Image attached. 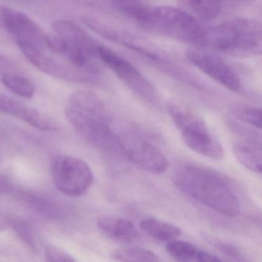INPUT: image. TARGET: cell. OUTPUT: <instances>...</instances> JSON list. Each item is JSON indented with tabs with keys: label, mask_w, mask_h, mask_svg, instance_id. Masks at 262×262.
Listing matches in <instances>:
<instances>
[{
	"label": "cell",
	"mask_w": 262,
	"mask_h": 262,
	"mask_svg": "<svg viewBox=\"0 0 262 262\" xmlns=\"http://www.w3.org/2000/svg\"><path fill=\"white\" fill-rule=\"evenodd\" d=\"M7 226H8V225H7L6 219H2V217H0V231L5 230Z\"/></svg>",
	"instance_id": "4dcf8cb0"
},
{
	"label": "cell",
	"mask_w": 262,
	"mask_h": 262,
	"mask_svg": "<svg viewBox=\"0 0 262 262\" xmlns=\"http://www.w3.org/2000/svg\"><path fill=\"white\" fill-rule=\"evenodd\" d=\"M65 114L72 126L91 146L107 152H122L112 127L111 114L96 93L86 90L72 93Z\"/></svg>",
	"instance_id": "7a4b0ae2"
},
{
	"label": "cell",
	"mask_w": 262,
	"mask_h": 262,
	"mask_svg": "<svg viewBox=\"0 0 262 262\" xmlns=\"http://www.w3.org/2000/svg\"><path fill=\"white\" fill-rule=\"evenodd\" d=\"M168 110L184 142L190 149L210 159L219 160L224 157L222 144L199 115L179 104H170Z\"/></svg>",
	"instance_id": "5b68a950"
},
{
	"label": "cell",
	"mask_w": 262,
	"mask_h": 262,
	"mask_svg": "<svg viewBox=\"0 0 262 262\" xmlns=\"http://www.w3.org/2000/svg\"><path fill=\"white\" fill-rule=\"evenodd\" d=\"M0 113L13 116L43 132H59V124L35 108L0 93Z\"/></svg>",
	"instance_id": "5bb4252c"
},
{
	"label": "cell",
	"mask_w": 262,
	"mask_h": 262,
	"mask_svg": "<svg viewBox=\"0 0 262 262\" xmlns=\"http://www.w3.org/2000/svg\"><path fill=\"white\" fill-rule=\"evenodd\" d=\"M24 56L36 67L46 74L60 80L73 82H93L94 76L73 66L67 65L47 54V51L31 47H21Z\"/></svg>",
	"instance_id": "7c38bea8"
},
{
	"label": "cell",
	"mask_w": 262,
	"mask_h": 262,
	"mask_svg": "<svg viewBox=\"0 0 262 262\" xmlns=\"http://www.w3.org/2000/svg\"><path fill=\"white\" fill-rule=\"evenodd\" d=\"M0 159H1V156H0Z\"/></svg>",
	"instance_id": "836d02e7"
},
{
	"label": "cell",
	"mask_w": 262,
	"mask_h": 262,
	"mask_svg": "<svg viewBox=\"0 0 262 262\" xmlns=\"http://www.w3.org/2000/svg\"><path fill=\"white\" fill-rule=\"evenodd\" d=\"M13 64L7 56L0 53V72L8 73L10 70H13Z\"/></svg>",
	"instance_id": "f546056e"
},
{
	"label": "cell",
	"mask_w": 262,
	"mask_h": 262,
	"mask_svg": "<svg viewBox=\"0 0 262 262\" xmlns=\"http://www.w3.org/2000/svg\"><path fill=\"white\" fill-rule=\"evenodd\" d=\"M234 116L254 128H261V110L252 105L237 104L231 108Z\"/></svg>",
	"instance_id": "d4e9b609"
},
{
	"label": "cell",
	"mask_w": 262,
	"mask_h": 262,
	"mask_svg": "<svg viewBox=\"0 0 262 262\" xmlns=\"http://www.w3.org/2000/svg\"><path fill=\"white\" fill-rule=\"evenodd\" d=\"M213 245L219 249L221 252L223 253L228 257H232L237 260H246L245 255L242 254L240 249L237 247L233 245L232 244L228 243L224 241L219 240V239H213L211 240Z\"/></svg>",
	"instance_id": "4316f807"
},
{
	"label": "cell",
	"mask_w": 262,
	"mask_h": 262,
	"mask_svg": "<svg viewBox=\"0 0 262 262\" xmlns=\"http://www.w3.org/2000/svg\"><path fill=\"white\" fill-rule=\"evenodd\" d=\"M233 153L237 160L245 168L255 174L261 173L262 156L260 139L248 136L235 141L233 144Z\"/></svg>",
	"instance_id": "2e32d148"
},
{
	"label": "cell",
	"mask_w": 262,
	"mask_h": 262,
	"mask_svg": "<svg viewBox=\"0 0 262 262\" xmlns=\"http://www.w3.org/2000/svg\"><path fill=\"white\" fill-rule=\"evenodd\" d=\"M82 22L90 30L100 35L101 36L136 52L144 57L152 61L155 63L159 64L164 68L167 69L170 73H174V71H176L177 74L180 73L179 70H176L177 68L174 67L165 53L158 50L155 46L147 42L140 37L135 36L127 30L111 26L104 21L90 16L82 18Z\"/></svg>",
	"instance_id": "52a82bcc"
},
{
	"label": "cell",
	"mask_w": 262,
	"mask_h": 262,
	"mask_svg": "<svg viewBox=\"0 0 262 262\" xmlns=\"http://www.w3.org/2000/svg\"><path fill=\"white\" fill-rule=\"evenodd\" d=\"M186 57L194 67L231 91L241 89L238 75L222 58L201 50H189Z\"/></svg>",
	"instance_id": "8fae6325"
},
{
	"label": "cell",
	"mask_w": 262,
	"mask_h": 262,
	"mask_svg": "<svg viewBox=\"0 0 262 262\" xmlns=\"http://www.w3.org/2000/svg\"><path fill=\"white\" fill-rule=\"evenodd\" d=\"M167 252L178 261H220L222 259L215 254L203 251L195 245L185 241L173 240L167 242Z\"/></svg>",
	"instance_id": "ac0fdd59"
},
{
	"label": "cell",
	"mask_w": 262,
	"mask_h": 262,
	"mask_svg": "<svg viewBox=\"0 0 262 262\" xmlns=\"http://www.w3.org/2000/svg\"><path fill=\"white\" fill-rule=\"evenodd\" d=\"M1 23L14 38L18 47L46 50V36L40 27L26 13L9 7L0 8Z\"/></svg>",
	"instance_id": "30bf717a"
},
{
	"label": "cell",
	"mask_w": 262,
	"mask_h": 262,
	"mask_svg": "<svg viewBox=\"0 0 262 262\" xmlns=\"http://www.w3.org/2000/svg\"><path fill=\"white\" fill-rule=\"evenodd\" d=\"M13 185L10 179L5 176H0V194L13 191Z\"/></svg>",
	"instance_id": "f1b7e54d"
},
{
	"label": "cell",
	"mask_w": 262,
	"mask_h": 262,
	"mask_svg": "<svg viewBox=\"0 0 262 262\" xmlns=\"http://www.w3.org/2000/svg\"><path fill=\"white\" fill-rule=\"evenodd\" d=\"M0 22H1V16H0Z\"/></svg>",
	"instance_id": "d6a6232c"
},
{
	"label": "cell",
	"mask_w": 262,
	"mask_h": 262,
	"mask_svg": "<svg viewBox=\"0 0 262 262\" xmlns=\"http://www.w3.org/2000/svg\"><path fill=\"white\" fill-rule=\"evenodd\" d=\"M140 228L150 237L160 242L176 239L182 234L181 230L173 224L153 217L142 219Z\"/></svg>",
	"instance_id": "ffe728a7"
},
{
	"label": "cell",
	"mask_w": 262,
	"mask_h": 262,
	"mask_svg": "<svg viewBox=\"0 0 262 262\" xmlns=\"http://www.w3.org/2000/svg\"><path fill=\"white\" fill-rule=\"evenodd\" d=\"M17 196L18 199L24 202L27 206L45 217L54 219H61L62 217V211L60 207L51 200L38 194L25 191L18 193Z\"/></svg>",
	"instance_id": "44dd1931"
},
{
	"label": "cell",
	"mask_w": 262,
	"mask_h": 262,
	"mask_svg": "<svg viewBox=\"0 0 262 262\" xmlns=\"http://www.w3.org/2000/svg\"><path fill=\"white\" fill-rule=\"evenodd\" d=\"M52 28L58 36L86 49L96 58V50L98 43L89 36L82 27L73 21L59 19L53 22Z\"/></svg>",
	"instance_id": "e0dca14e"
},
{
	"label": "cell",
	"mask_w": 262,
	"mask_h": 262,
	"mask_svg": "<svg viewBox=\"0 0 262 262\" xmlns=\"http://www.w3.org/2000/svg\"><path fill=\"white\" fill-rule=\"evenodd\" d=\"M134 21L145 30L203 47L206 27L183 9L143 5Z\"/></svg>",
	"instance_id": "277c9868"
},
{
	"label": "cell",
	"mask_w": 262,
	"mask_h": 262,
	"mask_svg": "<svg viewBox=\"0 0 262 262\" xmlns=\"http://www.w3.org/2000/svg\"><path fill=\"white\" fill-rule=\"evenodd\" d=\"M182 9L202 22H211L223 10L219 0H179Z\"/></svg>",
	"instance_id": "d6986e66"
},
{
	"label": "cell",
	"mask_w": 262,
	"mask_h": 262,
	"mask_svg": "<svg viewBox=\"0 0 262 262\" xmlns=\"http://www.w3.org/2000/svg\"><path fill=\"white\" fill-rule=\"evenodd\" d=\"M261 24L256 19L235 17L206 28L203 47L235 56L260 55Z\"/></svg>",
	"instance_id": "3957f363"
},
{
	"label": "cell",
	"mask_w": 262,
	"mask_h": 262,
	"mask_svg": "<svg viewBox=\"0 0 262 262\" xmlns=\"http://www.w3.org/2000/svg\"><path fill=\"white\" fill-rule=\"evenodd\" d=\"M112 257L119 261H159V258L154 252L144 248H123L114 251Z\"/></svg>",
	"instance_id": "603a6c76"
},
{
	"label": "cell",
	"mask_w": 262,
	"mask_h": 262,
	"mask_svg": "<svg viewBox=\"0 0 262 262\" xmlns=\"http://www.w3.org/2000/svg\"><path fill=\"white\" fill-rule=\"evenodd\" d=\"M46 43L48 48L67 58L73 67L94 77L99 74V68L93 61L96 57L86 49L72 43L57 35H47Z\"/></svg>",
	"instance_id": "4fadbf2b"
},
{
	"label": "cell",
	"mask_w": 262,
	"mask_h": 262,
	"mask_svg": "<svg viewBox=\"0 0 262 262\" xmlns=\"http://www.w3.org/2000/svg\"><path fill=\"white\" fill-rule=\"evenodd\" d=\"M4 85L12 93L24 98L33 97L36 93V86L30 79L20 75L5 73L2 76Z\"/></svg>",
	"instance_id": "7402d4cb"
},
{
	"label": "cell",
	"mask_w": 262,
	"mask_h": 262,
	"mask_svg": "<svg viewBox=\"0 0 262 262\" xmlns=\"http://www.w3.org/2000/svg\"><path fill=\"white\" fill-rule=\"evenodd\" d=\"M96 56L138 97L152 105L158 103L157 93L152 84L126 59L111 49L99 43L96 47Z\"/></svg>",
	"instance_id": "ba28073f"
},
{
	"label": "cell",
	"mask_w": 262,
	"mask_h": 262,
	"mask_svg": "<svg viewBox=\"0 0 262 262\" xmlns=\"http://www.w3.org/2000/svg\"><path fill=\"white\" fill-rule=\"evenodd\" d=\"M224 8L229 10H242L246 7H251L254 4V0H219Z\"/></svg>",
	"instance_id": "83f0119b"
},
{
	"label": "cell",
	"mask_w": 262,
	"mask_h": 262,
	"mask_svg": "<svg viewBox=\"0 0 262 262\" xmlns=\"http://www.w3.org/2000/svg\"><path fill=\"white\" fill-rule=\"evenodd\" d=\"M122 154L137 166L152 174L167 171L168 159L156 145L134 133H124L118 136Z\"/></svg>",
	"instance_id": "9c48e42d"
},
{
	"label": "cell",
	"mask_w": 262,
	"mask_h": 262,
	"mask_svg": "<svg viewBox=\"0 0 262 262\" xmlns=\"http://www.w3.org/2000/svg\"><path fill=\"white\" fill-rule=\"evenodd\" d=\"M45 256L49 261H76V259L67 251L53 245H48L46 247Z\"/></svg>",
	"instance_id": "484cf974"
},
{
	"label": "cell",
	"mask_w": 262,
	"mask_h": 262,
	"mask_svg": "<svg viewBox=\"0 0 262 262\" xmlns=\"http://www.w3.org/2000/svg\"><path fill=\"white\" fill-rule=\"evenodd\" d=\"M97 226L106 237L119 243L129 244L139 238L134 224L119 216H100L97 219Z\"/></svg>",
	"instance_id": "9a60e30c"
},
{
	"label": "cell",
	"mask_w": 262,
	"mask_h": 262,
	"mask_svg": "<svg viewBox=\"0 0 262 262\" xmlns=\"http://www.w3.org/2000/svg\"><path fill=\"white\" fill-rule=\"evenodd\" d=\"M24 1H27V2H33V1H38V0H24Z\"/></svg>",
	"instance_id": "1f68e13d"
},
{
	"label": "cell",
	"mask_w": 262,
	"mask_h": 262,
	"mask_svg": "<svg viewBox=\"0 0 262 262\" xmlns=\"http://www.w3.org/2000/svg\"><path fill=\"white\" fill-rule=\"evenodd\" d=\"M174 185L204 206L226 217L237 216L240 199L231 179L220 171L191 162L178 164L172 174Z\"/></svg>",
	"instance_id": "6da1fadb"
},
{
	"label": "cell",
	"mask_w": 262,
	"mask_h": 262,
	"mask_svg": "<svg viewBox=\"0 0 262 262\" xmlns=\"http://www.w3.org/2000/svg\"><path fill=\"white\" fill-rule=\"evenodd\" d=\"M53 183L60 192L70 197L83 195L94 181L88 163L71 156H58L52 162Z\"/></svg>",
	"instance_id": "8992f818"
},
{
	"label": "cell",
	"mask_w": 262,
	"mask_h": 262,
	"mask_svg": "<svg viewBox=\"0 0 262 262\" xmlns=\"http://www.w3.org/2000/svg\"><path fill=\"white\" fill-rule=\"evenodd\" d=\"M8 226L11 227L21 240L27 244L33 251H36V239L30 225L19 216L10 215L6 219Z\"/></svg>",
	"instance_id": "cb8c5ba5"
}]
</instances>
